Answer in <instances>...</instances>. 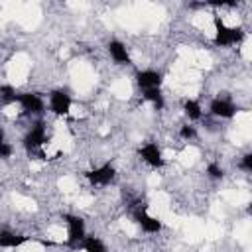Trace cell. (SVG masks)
<instances>
[{
    "label": "cell",
    "instance_id": "6da1fadb",
    "mask_svg": "<svg viewBox=\"0 0 252 252\" xmlns=\"http://www.w3.org/2000/svg\"><path fill=\"white\" fill-rule=\"evenodd\" d=\"M215 43L220 45V47H228V45H234V43H240L244 39V32L242 28H226L224 22L217 16L215 18Z\"/></svg>",
    "mask_w": 252,
    "mask_h": 252
},
{
    "label": "cell",
    "instance_id": "7a4b0ae2",
    "mask_svg": "<svg viewBox=\"0 0 252 252\" xmlns=\"http://www.w3.org/2000/svg\"><path fill=\"white\" fill-rule=\"evenodd\" d=\"M65 220H67V228H69V238H67V246L69 248H77L83 244L85 240V220L81 217H75V215H65Z\"/></svg>",
    "mask_w": 252,
    "mask_h": 252
},
{
    "label": "cell",
    "instance_id": "3957f363",
    "mask_svg": "<svg viewBox=\"0 0 252 252\" xmlns=\"http://www.w3.org/2000/svg\"><path fill=\"white\" fill-rule=\"evenodd\" d=\"M45 144V124L43 122H37L33 124V128L26 134L24 138V146L28 152H35L37 148H41Z\"/></svg>",
    "mask_w": 252,
    "mask_h": 252
},
{
    "label": "cell",
    "instance_id": "277c9868",
    "mask_svg": "<svg viewBox=\"0 0 252 252\" xmlns=\"http://www.w3.org/2000/svg\"><path fill=\"white\" fill-rule=\"evenodd\" d=\"M114 167L110 163H104L102 167H96V169H91V171H85V177L93 183V185H108L112 179H114Z\"/></svg>",
    "mask_w": 252,
    "mask_h": 252
},
{
    "label": "cell",
    "instance_id": "5b68a950",
    "mask_svg": "<svg viewBox=\"0 0 252 252\" xmlns=\"http://www.w3.org/2000/svg\"><path fill=\"white\" fill-rule=\"evenodd\" d=\"M49 106L53 110V114L57 116H65L69 114V108H71V98L65 91H53L49 94Z\"/></svg>",
    "mask_w": 252,
    "mask_h": 252
},
{
    "label": "cell",
    "instance_id": "8992f818",
    "mask_svg": "<svg viewBox=\"0 0 252 252\" xmlns=\"http://www.w3.org/2000/svg\"><path fill=\"white\" fill-rule=\"evenodd\" d=\"M18 102L30 114H41L43 112V100L35 93H22V94H18Z\"/></svg>",
    "mask_w": 252,
    "mask_h": 252
},
{
    "label": "cell",
    "instance_id": "52a82bcc",
    "mask_svg": "<svg viewBox=\"0 0 252 252\" xmlns=\"http://www.w3.org/2000/svg\"><path fill=\"white\" fill-rule=\"evenodd\" d=\"M140 158H142L146 163H150L152 167H161V165H163L161 150H159L158 144H154V142H150V144H146V146L140 148Z\"/></svg>",
    "mask_w": 252,
    "mask_h": 252
},
{
    "label": "cell",
    "instance_id": "ba28073f",
    "mask_svg": "<svg viewBox=\"0 0 252 252\" xmlns=\"http://www.w3.org/2000/svg\"><path fill=\"white\" fill-rule=\"evenodd\" d=\"M134 220H136V222L142 226V230H146V232H159V230H161V222H159L158 219L150 217L144 207H140V209L134 211Z\"/></svg>",
    "mask_w": 252,
    "mask_h": 252
},
{
    "label": "cell",
    "instance_id": "9c48e42d",
    "mask_svg": "<svg viewBox=\"0 0 252 252\" xmlns=\"http://www.w3.org/2000/svg\"><path fill=\"white\" fill-rule=\"evenodd\" d=\"M136 83L146 91V89H159L161 83V75L158 71L146 69V71H138L136 73Z\"/></svg>",
    "mask_w": 252,
    "mask_h": 252
},
{
    "label": "cell",
    "instance_id": "30bf717a",
    "mask_svg": "<svg viewBox=\"0 0 252 252\" xmlns=\"http://www.w3.org/2000/svg\"><path fill=\"white\" fill-rule=\"evenodd\" d=\"M236 106L230 102V100H224V98H215L211 102V112L219 118H232L236 114Z\"/></svg>",
    "mask_w": 252,
    "mask_h": 252
},
{
    "label": "cell",
    "instance_id": "8fae6325",
    "mask_svg": "<svg viewBox=\"0 0 252 252\" xmlns=\"http://www.w3.org/2000/svg\"><path fill=\"white\" fill-rule=\"evenodd\" d=\"M30 240H32V236L16 234L12 230H0V246L2 248H16V246H22V244H26Z\"/></svg>",
    "mask_w": 252,
    "mask_h": 252
},
{
    "label": "cell",
    "instance_id": "7c38bea8",
    "mask_svg": "<svg viewBox=\"0 0 252 252\" xmlns=\"http://www.w3.org/2000/svg\"><path fill=\"white\" fill-rule=\"evenodd\" d=\"M108 53H110V57H112L118 65H128V63H130V55H128V51H126L124 43L118 41V39H112V41L108 43Z\"/></svg>",
    "mask_w": 252,
    "mask_h": 252
},
{
    "label": "cell",
    "instance_id": "4fadbf2b",
    "mask_svg": "<svg viewBox=\"0 0 252 252\" xmlns=\"http://www.w3.org/2000/svg\"><path fill=\"white\" fill-rule=\"evenodd\" d=\"M81 246L85 248V252H106V246L96 236H85V240H83Z\"/></svg>",
    "mask_w": 252,
    "mask_h": 252
},
{
    "label": "cell",
    "instance_id": "5bb4252c",
    "mask_svg": "<svg viewBox=\"0 0 252 252\" xmlns=\"http://www.w3.org/2000/svg\"><path fill=\"white\" fill-rule=\"evenodd\" d=\"M144 98H146V100H150L158 110H161V108H163V98H161L159 89H146V91H144Z\"/></svg>",
    "mask_w": 252,
    "mask_h": 252
},
{
    "label": "cell",
    "instance_id": "9a60e30c",
    "mask_svg": "<svg viewBox=\"0 0 252 252\" xmlns=\"http://www.w3.org/2000/svg\"><path fill=\"white\" fill-rule=\"evenodd\" d=\"M16 100H18V94H16L14 87L0 85V102L2 104H10V102H16Z\"/></svg>",
    "mask_w": 252,
    "mask_h": 252
},
{
    "label": "cell",
    "instance_id": "2e32d148",
    "mask_svg": "<svg viewBox=\"0 0 252 252\" xmlns=\"http://www.w3.org/2000/svg\"><path fill=\"white\" fill-rule=\"evenodd\" d=\"M183 110H185V114H187L191 120H199V118H201V104H199L197 100H185Z\"/></svg>",
    "mask_w": 252,
    "mask_h": 252
},
{
    "label": "cell",
    "instance_id": "e0dca14e",
    "mask_svg": "<svg viewBox=\"0 0 252 252\" xmlns=\"http://www.w3.org/2000/svg\"><path fill=\"white\" fill-rule=\"evenodd\" d=\"M207 173H209L211 179H222V175H224L222 167L217 165V163H209V165H207Z\"/></svg>",
    "mask_w": 252,
    "mask_h": 252
},
{
    "label": "cell",
    "instance_id": "ac0fdd59",
    "mask_svg": "<svg viewBox=\"0 0 252 252\" xmlns=\"http://www.w3.org/2000/svg\"><path fill=\"white\" fill-rule=\"evenodd\" d=\"M179 134H181V138H185V140H191V138H195V128L193 126H181V130H179Z\"/></svg>",
    "mask_w": 252,
    "mask_h": 252
},
{
    "label": "cell",
    "instance_id": "d6986e66",
    "mask_svg": "<svg viewBox=\"0 0 252 252\" xmlns=\"http://www.w3.org/2000/svg\"><path fill=\"white\" fill-rule=\"evenodd\" d=\"M240 169H244V171H252V154H246V156L242 158V161H240Z\"/></svg>",
    "mask_w": 252,
    "mask_h": 252
},
{
    "label": "cell",
    "instance_id": "ffe728a7",
    "mask_svg": "<svg viewBox=\"0 0 252 252\" xmlns=\"http://www.w3.org/2000/svg\"><path fill=\"white\" fill-rule=\"evenodd\" d=\"M12 152H14V150H12V146H10V144H6V142H4V144L0 146V158H10V156H12Z\"/></svg>",
    "mask_w": 252,
    "mask_h": 252
},
{
    "label": "cell",
    "instance_id": "44dd1931",
    "mask_svg": "<svg viewBox=\"0 0 252 252\" xmlns=\"http://www.w3.org/2000/svg\"><path fill=\"white\" fill-rule=\"evenodd\" d=\"M2 144H4V132L0 130V146H2Z\"/></svg>",
    "mask_w": 252,
    "mask_h": 252
}]
</instances>
